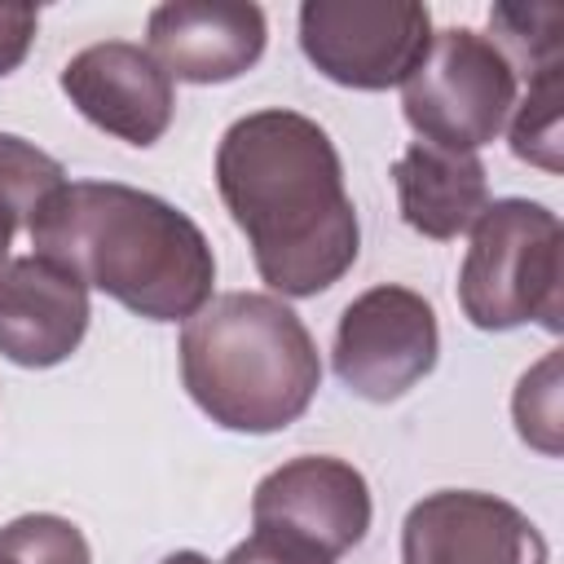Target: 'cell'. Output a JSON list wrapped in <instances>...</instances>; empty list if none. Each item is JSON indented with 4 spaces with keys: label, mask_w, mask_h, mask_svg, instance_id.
<instances>
[{
    "label": "cell",
    "mask_w": 564,
    "mask_h": 564,
    "mask_svg": "<svg viewBox=\"0 0 564 564\" xmlns=\"http://www.w3.org/2000/svg\"><path fill=\"white\" fill-rule=\"evenodd\" d=\"M511 414H516V432L533 449L560 454V352H546L520 379L511 397Z\"/></svg>",
    "instance_id": "obj_18"
},
{
    "label": "cell",
    "mask_w": 564,
    "mask_h": 564,
    "mask_svg": "<svg viewBox=\"0 0 564 564\" xmlns=\"http://www.w3.org/2000/svg\"><path fill=\"white\" fill-rule=\"evenodd\" d=\"M26 234L35 256L145 322H189L216 286L207 234L167 198L123 181H66Z\"/></svg>",
    "instance_id": "obj_2"
},
{
    "label": "cell",
    "mask_w": 564,
    "mask_h": 564,
    "mask_svg": "<svg viewBox=\"0 0 564 564\" xmlns=\"http://www.w3.org/2000/svg\"><path fill=\"white\" fill-rule=\"evenodd\" d=\"M181 383L225 432L269 436L317 397L322 357L291 304L264 291H225L181 326Z\"/></svg>",
    "instance_id": "obj_3"
},
{
    "label": "cell",
    "mask_w": 564,
    "mask_h": 564,
    "mask_svg": "<svg viewBox=\"0 0 564 564\" xmlns=\"http://www.w3.org/2000/svg\"><path fill=\"white\" fill-rule=\"evenodd\" d=\"M62 93L101 132L128 145H154L172 128L176 93L150 48L132 40H101L62 66Z\"/></svg>",
    "instance_id": "obj_10"
},
{
    "label": "cell",
    "mask_w": 564,
    "mask_h": 564,
    "mask_svg": "<svg viewBox=\"0 0 564 564\" xmlns=\"http://www.w3.org/2000/svg\"><path fill=\"white\" fill-rule=\"evenodd\" d=\"M88 286L44 256L0 264V357L26 370L62 366L88 335Z\"/></svg>",
    "instance_id": "obj_12"
},
{
    "label": "cell",
    "mask_w": 564,
    "mask_h": 564,
    "mask_svg": "<svg viewBox=\"0 0 564 564\" xmlns=\"http://www.w3.org/2000/svg\"><path fill=\"white\" fill-rule=\"evenodd\" d=\"M458 308L480 330H516L524 322L564 330V229L533 198H498L471 225L458 269Z\"/></svg>",
    "instance_id": "obj_4"
},
{
    "label": "cell",
    "mask_w": 564,
    "mask_h": 564,
    "mask_svg": "<svg viewBox=\"0 0 564 564\" xmlns=\"http://www.w3.org/2000/svg\"><path fill=\"white\" fill-rule=\"evenodd\" d=\"M546 555L542 529L480 489L427 494L401 524V564H546Z\"/></svg>",
    "instance_id": "obj_8"
},
{
    "label": "cell",
    "mask_w": 564,
    "mask_h": 564,
    "mask_svg": "<svg viewBox=\"0 0 564 564\" xmlns=\"http://www.w3.org/2000/svg\"><path fill=\"white\" fill-rule=\"evenodd\" d=\"M62 185H66V167L53 154H44L40 145L13 132H0V264L9 260L13 234L31 229L44 198L57 194Z\"/></svg>",
    "instance_id": "obj_14"
},
{
    "label": "cell",
    "mask_w": 564,
    "mask_h": 564,
    "mask_svg": "<svg viewBox=\"0 0 564 564\" xmlns=\"http://www.w3.org/2000/svg\"><path fill=\"white\" fill-rule=\"evenodd\" d=\"M145 35V48L167 79L229 84L260 62L269 22L264 9L247 0H167L150 9Z\"/></svg>",
    "instance_id": "obj_11"
},
{
    "label": "cell",
    "mask_w": 564,
    "mask_h": 564,
    "mask_svg": "<svg viewBox=\"0 0 564 564\" xmlns=\"http://www.w3.org/2000/svg\"><path fill=\"white\" fill-rule=\"evenodd\" d=\"M0 551L13 564H93V551L79 524L53 511H31L9 520L0 529Z\"/></svg>",
    "instance_id": "obj_17"
},
{
    "label": "cell",
    "mask_w": 564,
    "mask_h": 564,
    "mask_svg": "<svg viewBox=\"0 0 564 564\" xmlns=\"http://www.w3.org/2000/svg\"><path fill=\"white\" fill-rule=\"evenodd\" d=\"M35 26H40V13L31 4H0V75L22 66V57L31 53Z\"/></svg>",
    "instance_id": "obj_20"
},
{
    "label": "cell",
    "mask_w": 564,
    "mask_h": 564,
    "mask_svg": "<svg viewBox=\"0 0 564 564\" xmlns=\"http://www.w3.org/2000/svg\"><path fill=\"white\" fill-rule=\"evenodd\" d=\"M401 110L419 141L476 154L516 110V70L498 44L471 26L432 31L427 53L401 79Z\"/></svg>",
    "instance_id": "obj_5"
},
{
    "label": "cell",
    "mask_w": 564,
    "mask_h": 564,
    "mask_svg": "<svg viewBox=\"0 0 564 564\" xmlns=\"http://www.w3.org/2000/svg\"><path fill=\"white\" fill-rule=\"evenodd\" d=\"M432 40V13L419 0H304L300 48L317 75L339 88L379 93L401 84Z\"/></svg>",
    "instance_id": "obj_6"
},
{
    "label": "cell",
    "mask_w": 564,
    "mask_h": 564,
    "mask_svg": "<svg viewBox=\"0 0 564 564\" xmlns=\"http://www.w3.org/2000/svg\"><path fill=\"white\" fill-rule=\"evenodd\" d=\"M159 564H212L203 551H172V555H163Z\"/></svg>",
    "instance_id": "obj_21"
},
{
    "label": "cell",
    "mask_w": 564,
    "mask_h": 564,
    "mask_svg": "<svg viewBox=\"0 0 564 564\" xmlns=\"http://www.w3.org/2000/svg\"><path fill=\"white\" fill-rule=\"evenodd\" d=\"M436 352V308L410 286L379 282L339 313L330 366L352 397L388 405L432 375Z\"/></svg>",
    "instance_id": "obj_7"
},
{
    "label": "cell",
    "mask_w": 564,
    "mask_h": 564,
    "mask_svg": "<svg viewBox=\"0 0 564 564\" xmlns=\"http://www.w3.org/2000/svg\"><path fill=\"white\" fill-rule=\"evenodd\" d=\"M216 189L269 291L304 300L330 291L357 264V207L339 150L317 119L286 106L234 119L216 145Z\"/></svg>",
    "instance_id": "obj_1"
},
{
    "label": "cell",
    "mask_w": 564,
    "mask_h": 564,
    "mask_svg": "<svg viewBox=\"0 0 564 564\" xmlns=\"http://www.w3.org/2000/svg\"><path fill=\"white\" fill-rule=\"evenodd\" d=\"M0 564H13V560H9V555H4V551H0Z\"/></svg>",
    "instance_id": "obj_22"
},
{
    "label": "cell",
    "mask_w": 564,
    "mask_h": 564,
    "mask_svg": "<svg viewBox=\"0 0 564 564\" xmlns=\"http://www.w3.org/2000/svg\"><path fill=\"white\" fill-rule=\"evenodd\" d=\"M375 502L366 476L330 454H300L273 467L251 494V520L269 529H286L330 560L352 551L370 529Z\"/></svg>",
    "instance_id": "obj_9"
},
{
    "label": "cell",
    "mask_w": 564,
    "mask_h": 564,
    "mask_svg": "<svg viewBox=\"0 0 564 564\" xmlns=\"http://www.w3.org/2000/svg\"><path fill=\"white\" fill-rule=\"evenodd\" d=\"M494 44L520 75L564 66V9L560 4H494L489 9Z\"/></svg>",
    "instance_id": "obj_15"
},
{
    "label": "cell",
    "mask_w": 564,
    "mask_h": 564,
    "mask_svg": "<svg viewBox=\"0 0 564 564\" xmlns=\"http://www.w3.org/2000/svg\"><path fill=\"white\" fill-rule=\"evenodd\" d=\"M560 110H564V66L538 70L529 79L524 101H516V110H511V154L520 163H533V167L551 172V176L564 167Z\"/></svg>",
    "instance_id": "obj_16"
},
{
    "label": "cell",
    "mask_w": 564,
    "mask_h": 564,
    "mask_svg": "<svg viewBox=\"0 0 564 564\" xmlns=\"http://www.w3.org/2000/svg\"><path fill=\"white\" fill-rule=\"evenodd\" d=\"M225 564H335L322 546L286 533V529H269V524H256L229 555Z\"/></svg>",
    "instance_id": "obj_19"
},
{
    "label": "cell",
    "mask_w": 564,
    "mask_h": 564,
    "mask_svg": "<svg viewBox=\"0 0 564 564\" xmlns=\"http://www.w3.org/2000/svg\"><path fill=\"white\" fill-rule=\"evenodd\" d=\"M392 181H397L401 220L432 242H449L467 234L489 207V176L476 154L414 141L392 163Z\"/></svg>",
    "instance_id": "obj_13"
}]
</instances>
